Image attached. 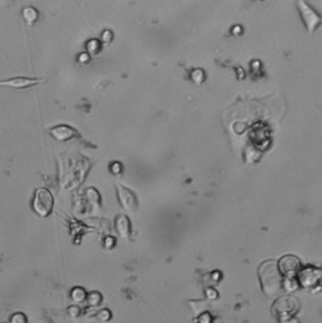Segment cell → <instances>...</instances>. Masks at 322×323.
Masks as SVG:
<instances>
[{
	"label": "cell",
	"mask_w": 322,
	"mask_h": 323,
	"mask_svg": "<svg viewBox=\"0 0 322 323\" xmlns=\"http://www.w3.org/2000/svg\"><path fill=\"white\" fill-rule=\"evenodd\" d=\"M259 275L263 290L269 296H273L280 290L281 278L275 262L269 261L263 263L260 267Z\"/></svg>",
	"instance_id": "obj_1"
},
{
	"label": "cell",
	"mask_w": 322,
	"mask_h": 323,
	"mask_svg": "<svg viewBox=\"0 0 322 323\" xmlns=\"http://www.w3.org/2000/svg\"><path fill=\"white\" fill-rule=\"evenodd\" d=\"M54 207L53 195L47 188H40L36 190L32 200V208L43 218H47L52 213Z\"/></svg>",
	"instance_id": "obj_2"
},
{
	"label": "cell",
	"mask_w": 322,
	"mask_h": 323,
	"mask_svg": "<svg viewBox=\"0 0 322 323\" xmlns=\"http://www.w3.org/2000/svg\"><path fill=\"white\" fill-rule=\"evenodd\" d=\"M297 8L299 10V15L305 23L306 30L309 32L315 31L321 23L320 16L310 6H308L304 0L298 1Z\"/></svg>",
	"instance_id": "obj_3"
},
{
	"label": "cell",
	"mask_w": 322,
	"mask_h": 323,
	"mask_svg": "<svg viewBox=\"0 0 322 323\" xmlns=\"http://www.w3.org/2000/svg\"><path fill=\"white\" fill-rule=\"evenodd\" d=\"M45 79L29 78V77H14L8 80L0 81V87H10L12 89H27L38 84L46 83Z\"/></svg>",
	"instance_id": "obj_4"
},
{
	"label": "cell",
	"mask_w": 322,
	"mask_h": 323,
	"mask_svg": "<svg viewBox=\"0 0 322 323\" xmlns=\"http://www.w3.org/2000/svg\"><path fill=\"white\" fill-rule=\"evenodd\" d=\"M48 130H49L50 135L55 139H57L58 141H68V140H71L72 138L80 137V135L76 129L72 128L68 125H65V124L55 126L53 128H50Z\"/></svg>",
	"instance_id": "obj_5"
},
{
	"label": "cell",
	"mask_w": 322,
	"mask_h": 323,
	"mask_svg": "<svg viewBox=\"0 0 322 323\" xmlns=\"http://www.w3.org/2000/svg\"><path fill=\"white\" fill-rule=\"evenodd\" d=\"M118 189V199L123 206L124 209L128 211H132L136 207V198L135 194L127 188L123 187L121 185H117Z\"/></svg>",
	"instance_id": "obj_6"
},
{
	"label": "cell",
	"mask_w": 322,
	"mask_h": 323,
	"mask_svg": "<svg viewBox=\"0 0 322 323\" xmlns=\"http://www.w3.org/2000/svg\"><path fill=\"white\" fill-rule=\"evenodd\" d=\"M279 267L283 274H286L287 276H293L299 270V261L295 256L288 255L281 259Z\"/></svg>",
	"instance_id": "obj_7"
},
{
	"label": "cell",
	"mask_w": 322,
	"mask_h": 323,
	"mask_svg": "<svg viewBox=\"0 0 322 323\" xmlns=\"http://www.w3.org/2000/svg\"><path fill=\"white\" fill-rule=\"evenodd\" d=\"M21 14H22V18H23L25 23L27 24L29 27L34 26L40 18V12L36 8L32 6H27L23 8Z\"/></svg>",
	"instance_id": "obj_8"
},
{
	"label": "cell",
	"mask_w": 322,
	"mask_h": 323,
	"mask_svg": "<svg viewBox=\"0 0 322 323\" xmlns=\"http://www.w3.org/2000/svg\"><path fill=\"white\" fill-rule=\"evenodd\" d=\"M116 226H117L118 234L121 235L122 237L126 238V237L129 236V231H130V224H129V219L127 218V217L119 216L117 218Z\"/></svg>",
	"instance_id": "obj_9"
},
{
	"label": "cell",
	"mask_w": 322,
	"mask_h": 323,
	"mask_svg": "<svg viewBox=\"0 0 322 323\" xmlns=\"http://www.w3.org/2000/svg\"><path fill=\"white\" fill-rule=\"evenodd\" d=\"M87 294L84 288H81V287H75V288L71 289V300L76 303H82V302L86 301Z\"/></svg>",
	"instance_id": "obj_10"
},
{
	"label": "cell",
	"mask_w": 322,
	"mask_h": 323,
	"mask_svg": "<svg viewBox=\"0 0 322 323\" xmlns=\"http://www.w3.org/2000/svg\"><path fill=\"white\" fill-rule=\"evenodd\" d=\"M101 301H102V296L100 292L93 291V292L87 294L86 302L90 307H98V306H100Z\"/></svg>",
	"instance_id": "obj_11"
},
{
	"label": "cell",
	"mask_w": 322,
	"mask_h": 323,
	"mask_svg": "<svg viewBox=\"0 0 322 323\" xmlns=\"http://www.w3.org/2000/svg\"><path fill=\"white\" fill-rule=\"evenodd\" d=\"M86 47H87L88 52L91 54H98L101 50V44L100 41L93 39L88 42Z\"/></svg>",
	"instance_id": "obj_12"
},
{
	"label": "cell",
	"mask_w": 322,
	"mask_h": 323,
	"mask_svg": "<svg viewBox=\"0 0 322 323\" xmlns=\"http://www.w3.org/2000/svg\"><path fill=\"white\" fill-rule=\"evenodd\" d=\"M11 323H28V318L26 317V315L21 313V312H18L12 315L11 317Z\"/></svg>",
	"instance_id": "obj_13"
},
{
	"label": "cell",
	"mask_w": 322,
	"mask_h": 323,
	"mask_svg": "<svg viewBox=\"0 0 322 323\" xmlns=\"http://www.w3.org/2000/svg\"><path fill=\"white\" fill-rule=\"evenodd\" d=\"M68 315L73 318H77L82 315V309L78 306H71L68 307Z\"/></svg>",
	"instance_id": "obj_14"
},
{
	"label": "cell",
	"mask_w": 322,
	"mask_h": 323,
	"mask_svg": "<svg viewBox=\"0 0 322 323\" xmlns=\"http://www.w3.org/2000/svg\"><path fill=\"white\" fill-rule=\"evenodd\" d=\"M98 317L101 321H109L111 319V313L108 309H102L99 312Z\"/></svg>",
	"instance_id": "obj_15"
},
{
	"label": "cell",
	"mask_w": 322,
	"mask_h": 323,
	"mask_svg": "<svg viewBox=\"0 0 322 323\" xmlns=\"http://www.w3.org/2000/svg\"><path fill=\"white\" fill-rule=\"evenodd\" d=\"M111 39H112V33H111V31H110V30H105V31L103 32V34H102V40L105 42V43H109V42L111 41Z\"/></svg>",
	"instance_id": "obj_16"
},
{
	"label": "cell",
	"mask_w": 322,
	"mask_h": 323,
	"mask_svg": "<svg viewBox=\"0 0 322 323\" xmlns=\"http://www.w3.org/2000/svg\"><path fill=\"white\" fill-rule=\"evenodd\" d=\"M15 2V0H0V8L11 6Z\"/></svg>",
	"instance_id": "obj_17"
},
{
	"label": "cell",
	"mask_w": 322,
	"mask_h": 323,
	"mask_svg": "<svg viewBox=\"0 0 322 323\" xmlns=\"http://www.w3.org/2000/svg\"><path fill=\"white\" fill-rule=\"evenodd\" d=\"M113 244H115V241L113 239L111 238V237H108L107 239L105 240V247L108 248V249H111L113 246Z\"/></svg>",
	"instance_id": "obj_18"
},
{
	"label": "cell",
	"mask_w": 322,
	"mask_h": 323,
	"mask_svg": "<svg viewBox=\"0 0 322 323\" xmlns=\"http://www.w3.org/2000/svg\"><path fill=\"white\" fill-rule=\"evenodd\" d=\"M207 293H208V297H209V298H211V299H214V298H216V297H217V293H216V291H214L213 289H209V290L207 291Z\"/></svg>",
	"instance_id": "obj_19"
},
{
	"label": "cell",
	"mask_w": 322,
	"mask_h": 323,
	"mask_svg": "<svg viewBox=\"0 0 322 323\" xmlns=\"http://www.w3.org/2000/svg\"><path fill=\"white\" fill-rule=\"evenodd\" d=\"M201 323H210V317H208V315H203L200 318Z\"/></svg>",
	"instance_id": "obj_20"
},
{
	"label": "cell",
	"mask_w": 322,
	"mask_h": 323,
	"mask_svg": "<svg viewBox=\"0 0 322 323\" xmlns=\"http://www.w3.org/2000/svg\"><path fill=\"white\" fill-rule=\"evenodd\" d=\"M86 60H89V56H88L87 53H83V54L81 55V57H80V61H81L82 63H85Z\"/></svg>",
	"instance_id": "obj_21"
},
{
	"label": "cell",
	"mask_w": 322,
	"mask_h": 323,
	"mask_svg": "<svg viewBox=\"0 0 322 323\" xmlns=\"http://www.w3.org/2000/svg\"><path fill=\"white\" fill-rule=\"evenodd\" d=\"M218 276H219V274H218V273H215V274H214V279H215V280H218Z\"/></svg>",
	"instance_id": "obj_22"
}]
</instances>
